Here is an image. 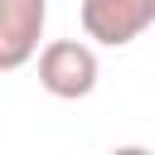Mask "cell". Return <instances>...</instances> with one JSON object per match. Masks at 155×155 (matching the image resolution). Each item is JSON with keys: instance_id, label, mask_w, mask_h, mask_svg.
<instances>
[{"instance_id": "cell-1", "label": "cell", "mask_w": 155, "mask_h": 155, "mask_svg": "<svg viewBox=\"0 0 155 155\" xmlns=\"http://www.w3.org/2000/svg\"><path fill=\"white\" fill-rule=\"evenodd\" d=\"M97 53L92 44L82 39H53L39 48V87L58 102H78V97H92L97 87Z\"/></svg>"}, {"instance_id": "cell-2", "label": "cell", "mask_w": 155, "mask_h": 155, "mask_svg": "<svg viewBox=\"0 0 155 155\" xmlns=\"http://www.w3.org/2000/svg\"><path fill=\"white\" fill-rule=\"evenodd\" d=\"M150 24H155V0H82V34L107 48H126Z\"/></svg>"}, {"instance_id": "cell-3", "label": "cell", "mask_w": 155, "mask_h": 155, "mask_svg": "<svg viewBox=\"0 0 155 155\" xmlns=\"http://www.w3.org/2000/svg\"><path fill=\"white\" fill-rule=\"evenodd\" d=\"M44 24L48 0H0V73H15L39 53Z\"/></svg>"}]
</instances>
